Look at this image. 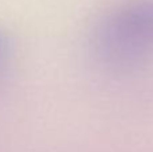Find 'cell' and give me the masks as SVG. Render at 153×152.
Segmentation results:
<instances>
[{
	"instance_id": "7a4b0ae2",
	"label": "cell",
	"mask_w": 153,
	"mask_h": 152,
	"mask_svg": "<svg viewBox=\"0 0 153 152\" xmlns=\"http://www.w3.org/2000/svg\"><path fill=\"white\" fill-rule=\"evenodd\" d=\"M10 54H11V43L10 39H8V35L0 30V75L3 74L4 69L7 67Z\"/></svg>"
},
{
	"instance_id": "6da1fadb",
	"label": "cell",
	"mask_w": 153,
	"mask_h": 152,
	"mask_svg": "<svg viewBox=\"0 0 153 152\" xmlns=\"http://www.w3.org/2000/svg\"><path fill=\"white\" fill-rule=\"evenodd\" d=\"M94 59L114 73L153 61V0H125L103 13L90 34Z\"/></svg>"
}]
</instances>
